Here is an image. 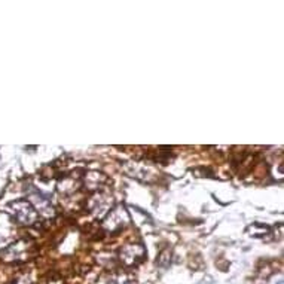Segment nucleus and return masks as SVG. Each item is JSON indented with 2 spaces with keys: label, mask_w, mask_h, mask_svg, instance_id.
<instances>
[]
</instances>
